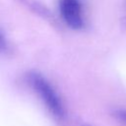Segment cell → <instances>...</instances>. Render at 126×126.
I'll return each instance as SVG.
<instances>
[{"instance_id":"7a4b0ae2","label":"cell","mask_w":126,"mask_h":126,"mask_svg":"<svg viewBox=\"0 0 126 126\" xmlns=\"http://www.w3.org/2000/svg\"><path fill=\"white\" fill-rule=\"evenodd\" d=\"M59 12L71 29L80 30L84 27L83 7L80 0H59Z\"/></svg>"},{"instance_id":"3957f363","label":"cell","mask_w":126,"mask_h":126,"mask_svg":"<svg viewBox=\"0 0 126 126\" xmlns=\"http://www.w3.org/2000/svg\"><path fill=\"white\" fill-rule=\"evenodd\" d=\"M112 116L126 126V108H116L112 111Z\"/></svg>"},{"instance_id":"277c9868","label":"cell","mask_w":126,"mask_h":126,"mask_svg":"<svg viewBox=\"0 0 126 126\" xmlns=\"http://www.w3.org/2000/svg\"><path fill=\"white\" fill-rule=\"evenodd\" d=\"M7 48H8V42L6 40V37L0 32V53L6 52L7 51Z\"/></svg>"},{"instance_id":"6da1fadb","label":"cell","mask_w":126,"mask_h":126,"mask_svg":"<svg viewBox=\"0 0 126 126\" xmlns=\"http://www.w3.org/2000/svg\"><path fill=\"white\" fill-rule=\"evenodd\" d=\"M25 79L27 85L42 101L49 113L56 119H62L65 115V108L52 85L40 73L34 71L27 73Z\"/></svg>"},{"instance_id":"5b68a950","label":"cell","mask_w":126,"mask_h":126,"mask_svg":"<svg viewBox=\"0 0 126 126\" xmlns=\"http://www.w3.org/2000/svg\"><path fill=\"white\" fill-rule=\"evenodd\" d=\"M80 126H93V125H91V124H88V123H83V124H81Z\"/></svg>"}]
</instances>
